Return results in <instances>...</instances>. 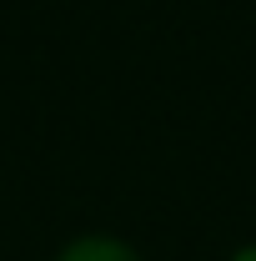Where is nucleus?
<instances>
[{
	"label": "nucleus",
	"mask_w": 256,
	"mask_h": 261,
	"mask_svg": "<svg viewBox=\"0 0 256 261\" xmlns=\"http://www.w3.org/2000/svg\"><path fill=\"white\" fill-rule=\"evenodd\" d=\"M56 261H141L131 251L126 241H116V236H81V241H70Z\"/></svg>",
	"instance_id": "1"
},
{
	"label": "nucleus",
	"mask_w": 256,
	"mask_h": 261,
	"mask_svg": "<svg viewBox=\"0 0 256 261\" xmlns=\"http://www.w3.org/2000/svg\"><path fill=\"white\" fill-rule=\"evenodd\" d=\"M231 261H256V246H241V251H236Z\"/></svg>",
	"instance_id": "2"
}]
</instances>
